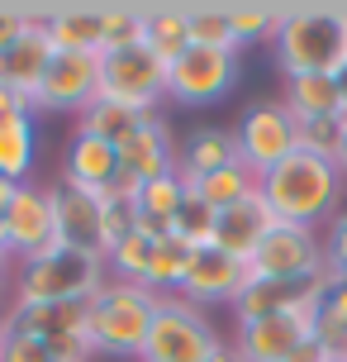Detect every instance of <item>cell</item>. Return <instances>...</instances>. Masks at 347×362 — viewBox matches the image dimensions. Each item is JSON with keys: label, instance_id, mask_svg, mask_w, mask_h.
I'll return each mask as SVG.
<instances>
[{"label": "cell", "instance_id": "44", "mask_svg": "<svg viewBox=\"0 0 347 362\" xmlns=\"http://www.w3.org/2000/svg\"><path fill=\"white\" fill-rule=\"evenodd\" d=\"M5 267H10V253H0V281H5Z\"/></svg>", "mask_w": 347, "mask_h": 362}, {"label": "cell", "instance_id": "32", "mask_svg": "<svg viewBox=\"0 0 347 362\" xmlns=\"http://www.w3.org/2000/svg\"><path fill=\"white\" fill-rule=\"evenodd\" d=\"M314 339L333 353H347V281L333 286L314 310Z\"/></svg>", "mask_w": 347, "mask_h": 362}, {"label": "cell", "instance_id": "18", "mask_svg": "<svg viewBox=\"0 0 347 362\" xmlns=\"http://www.w3.org/2000/svg\"><path fill=\"white\" fill-rule=\"evenodd\" d=\"M53 219H57V238L67 248H100V196L76 191L67 181H53Z\"/></svg>", "mask_w": 347, "mask_h": 362}, {"label": "cell", "instance_id": "2", "mask_svg": "<svg viewBox=\"0 0 347 362\" xmlns=\"http://www.w3.org/2000/svg\"><path fill=\"white\" fill-rule=\"evenodd\" d=\"M157 300L147 286L138 281H105L100 296H91V315H86V334H91V348L100 358H143L147 334H152V315H157Z\"/></svg>", "mask_w": 347, "mask_h": 362}, {"label": "cell", "instance_id": "14", "mask_svg": "<svg viewBox=\"0 0 347 362\" xmlns=\"http://www.w3.org/2000/svg\"><path fill=\"white\" fill-rule=\"evenodd\" d=\"M53 43H48V10H29V34L19 38L10 53H0V86H10L15 95H24L34 105L43 72L53 62Z\"/></svg>", "mask_w": 347, "mask_h": 362}, {"label": "cell", "instance_id": "36", "mask_svg": "<svg viewBox=\"0 0 347 362\" xmlns=\"http://www.w3.org/2000/svg\"><path fill=\"white\" fill-rule=\"evenodd\" d=\"M214 224H219V215L190 196L181 205V219H176V229H171V234L181 238L185 248H214Z\"/></svg>", "mask_w": 347, "mask_h": 362}, {"label": "cell", "instance_id": "35", "mask_svg": "<svg viewBox=\"0 0 347 362\" xmlns=\"http://www.w3.org/2000/svg\"><path fill=\"white\" fill-rule=\"evenodd\" d=\"M133 229H138V210H133V200L100 196V253H114Z\"/></svg>", "mask_w": 347, "mask_h": 362}, {"label": "cell", "instance_id": "40", "mask_svg": "<svg viewBox=\"0 0 347 362\" xmlns=\"http://www.w3.org/2000/svg\"><path fill=\"white\" fill-rule=\"evenodd\" d=\"M333 358H338V353H333V348H324L319 339H305V344L291 353V362H333Z\"/></svg>", "mask_w": 347, "mask_h": 362}, {"label": "cell", "instance_id": "20", "mask_svg": "<svg viewBox=\"0 0 347 362\" xmlns=\"http://www.w3.org/2000/svg\"><path fill=\"white\" fill-rule=\"evenodd\" d=\"M276 224L272 205L262 200V191L257 196H248L243 205H233V210H224L219 224H214V248H224V253H233L238 262H248L252 257V248L262 243V234Z\"/></svg>", "mask_w": 347, "mask_h": 362}, {"label": "cell", "instance_id": "3", "mask_svg": "<svg viewBox=\"0 0 347 362\" xmlns=\"http://www.w3.org/2000/svg\"><path fill=\"white\" fill-rule=\"evenodd\" d=\"M272 48L286 76H347V10H291Z\"/></svg>", "mask_w": 347, "mask_h": 362}, {"label": "cell", "instance_id": "15", "mask_svg": "<svg viewBox=\"0 0 347 362\" xmlns=\"http://www.w3.org/2000/svg\"><path fill=\"white\" fill-rule=\"evenodd\" d=\"M86 315H91V300H10V310L0 315L5 329H24V334H38V339H72V334H86ZM91 339V334H86Z\"/></svg>", "mask_w": 347, "mask_h": 362}, {"label": "cell", "instance_id": "23", "mask_svg": "<svg viewBox=\"0 0 347 362\" xmlns=\"http://www.w3.org/2000/svg\"><path fill=\"white\" fill-rule=\"evenodd\" d=\"M53 53H100V5H62L48 10Z\"/></svg>", "mask_w": 347, "mask_h": 362}, {"label": "cell", "instance_id": "39", "mask_svg": "<svg viewBox=\"0 0 347 362\" xmlns=\"http://www.w3.org/2000/svg\"><path fill=\"white\" fill-rule=\"evenodd\" d=\"M24 34H29V10H19V5H0V53H10Z\"/></svg>", "mask_w": 347, "mask_h": 362}, {"label": "cell", "instance_id": "37", "mask_svg": "<svg viewBox=\"0 0 347 362\" xmlns=\"http://www.w3.org/2000/svg\"><path fill=\"white\" fill-rule=\"evenodd\" d=\"M0 362H53V344L38 334L0 325Z\"/></svg>", "mask_w": 347, "mask_h": 362}, {"label": "cell", "instance_id": "46", "mask_svg": "<svg viewBox=\"0 0 347 362\" xmlns=\"http://www.w3.org/2000/svg\"><path fill=\"white\" fill-rule=\"evenodd\" d=\"M333 362H347V353H338V358H333Z\"/></svg>", "mask_w": 347, "mask_h": 362}, {"label": "cell", "instance_id": "43", "mask_svg": "<svg viewBox=\"0 0 347 362\" xmlns=\"http://www.w3.org/2000/svg\"><path fill=\"white\" fill-rule=\"evenodd\" d=\"M338 172L347 177V139H343V148H338Z\"/></svg>", "mask_w": 347, "mask_h": 362}, {"label": "cell", "instance_id": "13", "mask_svg": "<svg viewBox=\"0 0 347 362\" xmlns=\"http://www.w3.org/2000/svg\"><path fill=\"white\" fill-rule=\"evenodd\" d=\"M314 310L319 305H300L272 320H257V325H238L233 344L248 362H291V353L305 339H314Z\"/></svg>", "mask_w": 347, "mask_h": 362}, {"label": "cell", "instance_id": "10", "mask_svg": "<svg viewBox=\"0 0 347 362\" xmlns=\"http://www.w3.org/2000/svg\"><path fill=\"white\" fill-rule=\"evenodd\" d=\"M100 95L152 115L157 100L166 95V67L147 53L143 43L124 48V53H105L100 57Z\"/></svg>", "mask_w": 347, "mask_h": 362}, {"label": "cell", "instance_id": "26", "mask_svg": "<svg viewBox=\"0 0 347 362\" xmlns=\"http://www.w3.org/2000/svg\"><path fill=\"white\" fill-rule=\"evenodd\" d=\"M147 110H133V105H119V100H105V95H95L91 105L81 110V134H91V139H105V144H124L133 139L138 129H143Z\"/></svg>", "mask_w": 347, "mask_h": 362}, {"label": "cell", "instance_id": "33", "mask_svg": "<svg viewBox=\"0 0 347 362\" xmlns=\"http://www.w3.org/2000/svg\"><path fill=\"white\" fill-rule=\"evenodd\" d=\"M152 243L157 238L143 234V229H133V234L114 248V253H105V262H110V276L114 281H138L143 286V276H147V262H152Z\"/></svg>", "mask_w": 347, "mask_h": 362}, {"label": "cell", "instance_id": "12", "mask_svg": "<svg viewBox=\"0 0 347 362\" xmlns=\"http://www.w3.org/2000/svg\"><path fill=\"white\" fill-rule=\"evenodd\" d=\"M243 286H248V262H238L224 248H195L176 296L190 305H233Z\"/></svg>", "mask_w": 347, "mask_h": 362}, {"label": "cell", "instance_id": "24", "mask_svg": "<svg viewBox=\"0 0 347 362\" xmlns=\"http://www.w3.org/2000/svg\"><path fill=\"white\" fill-rule=\"evenodd\" d=\"M143 48L157 57L162 67H171V62L190 48V15L176 10V5L143 10Z\"/></svg>", "mask_w": 347, "mask_h": 362}, {"label": "cell", "instance_id": "4", "mask_svg": "<svg viewBox=\"0 0 347 362\" xmlns=\"http://www.w3.org/2000/svg\"><path fill=\"white\" fill-rule=\"evenodd\" d=\"M110 281V262L100 248H53L15 267V300H91Z\"/></svg>", "mask_w": 347, "mask_h": 362}, {"label": "cell", "instance_id": "41", "mask_svg": "<svg viewBox=\"0 0 347 362\" xmlns=\"http://www.w3.org/2000/svg\"><path fill=\"white\" fill-rule=\"evenodd\" d=\"M10 115H34V105L24 95H15L10 86H0V119H10Z\"/></svg>", "mask_w": 347, "mask_h": 362}, {"label": "cell", "instance_id": "38", "mask_svg": "<svg viewBox=\"0 0 347 362\" xmlns=\"http://www.w3.org/2000/svg\"><path fill=\"white\" fill-rule=\"evenodd\" d=\"M324 262H333V267L347 272V196H343V205H338L333 219H329V234H324Z\"/></svg>", "mask_w": 347, "mask_h": 362}, {"label": "cell", "instance_id": "22", "mask_svg": "<svg viewBox=\"0 0 347 362\" xmlns=\"http://www.w3.org/2000/svg\"><path fill=\"white\" fill-rule=\"evenodd\" d=\"M281 105L295 119H329L343 115V76H324V72H305V76H286Z\"/></svg>", "mask_w": 347, "mask_h": 362}, {"label": "cell", "instance_id": "31", "mask_svg": "<svg viewBox=\"0 0 347 362\" xmlns=\"http://www.w3.org/2000/svg\"><path fill=\"white\" fill-rule=\"evenodd\" d=\"M229 15H233V43L238 53L243 48H252V43H276V34H281V10H272V5H229Z\"/></svg>", "mask_w": 347, "mask_h": 362}, {"label": "cell", "instance_id": "7", "mask_svg": "<svg viewBox=\"0 0 347 362\" xmlns=\"http://www.w3.org/2000/svg\"><path fill=\"white\" fill-rule=\"evenodd\" d=\"M319 262H324V238H319V229L276 219L272 229L262 234V243L252 248V257H248V276L300 281V276L319 272Z\"/></svg>", "mask_w": 347, "mask_h": 362}, {"label": "cell", "instance_id": "11", "mask_svg": "<svg viewBox=\"0 0 347 362\" xmlns=\"http://www.w3.org/2000/svg\"><path fill=\"white\" fill-rule=\"evenodd\" d=\"M100 95V53H57L43 72L34 110H81Z\"/></svg>", "mask_w": 347, "mask_h": 362}, {"label": "cell", "instance_id": "28", "mask_svg": "<svg viewBox=\"0 0 347 362\" xmlns=\"http://www.w3.org/2000/svg\"><path fill=\"white\" fill-rule=\"evenodd\" d=\"M190 253H195V248H185L176 234H162L157 243H152V262H147L143 286L152 291V296H176L185 267H190Z\"/></svg>", "mask_w": 347, "mask_h": 362}, {"label": "cell", "instance_id": "21", "mask_svg": "<svg viewBox=\"0 0 347 362\" xmlns=\"http://www.w3.org/2000/svg\"><path fill=\"white\" fill-rule=\"evenodd\" d=\"M190 200V186H185L176 172H166L157 181H143V191L133 200V210H138V229L152 238H162L176 229V219H181V205Z\"/></svg>", "mask_w": 347, "mask_h": 362}, {"label": "cell", "instance_id": "34", "mask_svg": "<svg viewBox=\"0 0 347 362\" xmlns=\"http://www.w3.org/2000/svg\"><path fill=\"white\" fill-rule=\"evenodd\" d=\"M295 139H300V153H314V158H329L338 163V148L347 139L343 115H329V119H295Z\"/></svg>", "mask_w": 347, "mask_h": 362}, {"label": "cell", "instance_id": "45", "mask_svg": "<svg viewBox=\"0 0 347 362\" xmlns=\"http://www.w3.org/2000/svg\"><path fill=\"white\" fill-rule=\"evenodd\" d=\"M343 124H347V76H343Z\"/></svg>", "mask_w": 347, "mask_h": 362}, {"label": "cell", "instance_id": "27", "mask_svg": "<svg viewBox=\"0 0 347 362\" xmlns=\"http://www.w3.org/2000/svg\"><path fill=\"white\" fill-rule=\"evenodd\" d=\"M190 196L200 200V205H209L214 215H224V210L243 205L248 196H257V172H248L243 163L219 167V172H209L205 181H195V186H190Z\"/></svg>", "mask_w": 347, "mask_h": 362}, {"label": "cell", "instance_id": "30", "mask_svg": "<svg viewBox=\"0 0 347 362\" xmlns=\"http://www.w3.org/2000/svg\"><path fill=\"white\" fill-rule=\"evenodd\" d=\"M190 15V43L195 48H219V53H238L233 43V15L229 5H195Z\"/></svg>", "mask_w": 347, "mask_h": 362}, {"label": "cell", "instance_id": "5", "mask_svg": "<svg viewBox=\"0 0 347 362\" xmlns=\"http://www.w3.org/2000/svg\"><path fill=\"white\" fill-rule=\"evenodd\" d=\"M219 344V329L200 315V305H190L181 296H162L138 362H209Z\"/></svg>", "mask_w": 347, "mask_h": 362}, {"label": "cell", "instance_id": "42", "mask_svg": "<svg viewBox=\"0 0 347 362\" xmlns=\"http://www.w3.org/2000/svg\"><path fill=\"white\" fill-rule=\"evenodd\" d=\"M209 362H248V358L238 353V344H219V348H214V358H209Z\"/></svg>", "mask_w": 347, "mask_h": 362}, {"label": "cell", "instance_id": "1", "mask_svg": "<svg viewBox=\"0 0 347 362\" xmlns=\"http://www.w3.org/2000/svg\"><path fill=\"white\" fill-rule=\"evenodd\" d=\"M262 200L272 205L276 219L286 224H329L333 210L343 205L347 196V177L338 172V163L329 158H314V153H291L281 167H272L267 177L257 181Z\"/></svg>", "mask_w": 347, "mask_h": 362}, {"label": "cell", "instance_id": "25", "mask_svg": "<svg viewBox=\"0 0 347 362\" xmlns=\"http://www.w3.org/2000/svg\"><path fill=\"white\" fill-rule=\"evenodd\" d=\"M34 158H38L34 115H10V119H0V177L15 181V186L34 181Z\"/></svg>", "mask_w": 347, "mask_h": 362}, {"label": "cell", "instance_id": "9", "mask_svg": "<svg viewBox=\"0 0 347 362\" xmlns=\"http://www.w3.org/2000/svg\"><path fill=\"white\" fill-rule=\"evenodd\" d=\"M0 229H5V248H10V257H19V262L62 248L57 219H53V191H48L43 181H24V186H15V200H10V210H5V219H0Z\"/></svg>", "mask_w": 347, "mask_h": 362}, {"label": "cell", "instance_id": "29", "mask_svg": "<svg viewBox=\"0 0 347 362\" xmlns=\"http://www.w3.org/2000/svg\"><path fill=\"white\" fill-rule=\"evenodd\" d=\"M143 43V10L133 5H100V57Z\"/></svg>", "mask_w": 347, "mask_h": 362}, {"label": "cell", "instance_id": "17", "mask_svg": "<svg viewBox=\"0 0 347 362\" xmlns=\"http://www.w3.org/2000/svg\"><path fill=\"white\" fill-rule=\"evenodd\" d=\"M233 163H238V139H233V129L205 124V129L185 134L181 144H176V177H181L185 186H195V181H205L209 172L233 167Z\"/></svg>", "mask_w": 347, "mask_h": 362}, {"label": "cell", "instance_id": "8", "mask_svg": "<svg viewBox=\"0 0 347 362\" xmlns=\"http://www.w3.org/2000/svg\"><path fill=\"white\" fill-rule=\"evenodd\" d=\"M238 86V53L219 48H185L171 67H166V100L176 105H214Z\"/></svg>", "mask_w": 347, "mask_h": 362}, {"label": "cell", "instance_id": "19", "mask_svg": "<svg viewBox=\"0 0 347 362\" xmlns=\"http://www.w3.org/2000/svg\"><path fill=\"white\" fill-rule=\"evenodd\" d=\"M114 172H119V148L105 144V139H91L76 129L72 148H67V167H62V181L76 186V191H91V196H105L110 191Z\"/></svg>", "mask_w": 347, "mask_h": 362}, {"label": "cell", "instance_id": "16", "mask_svg": "<svg viewBox=\"0 0 347 362\" xmlns=\"http://www.w3.org/2000/svg\"><path fill=\"white\" fill-rule=\"evenodd\" d=\"M119 167L133 172L138 181H157L166 172H176V139H171V124L152 110L143 119V129L119 144Z\"/></svg>", "mask_w": 347, "mask_h": 362}, {"label": "cell", "instance_id": "6", "mask_svg": "<svg viewBox=\"0 0 347 362\" xmlns=\"http://www.w3.org/2000/svg\"><path fill=\"white\" fill-rule=\"evenodd\" d=\"M233 139H238V163L248 167V172H257V181L267 177L272 167H281L291 153H300L295 115L281 100H252L238 115Z\"/></svg>", "mask_w": 347, "mask_h": 362}]
</instances>
